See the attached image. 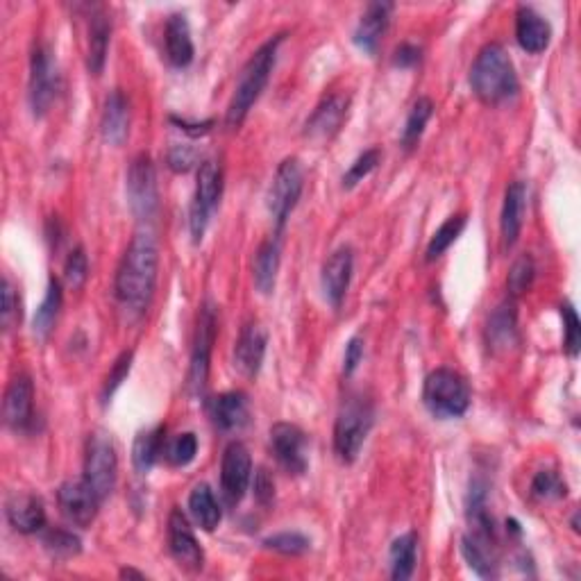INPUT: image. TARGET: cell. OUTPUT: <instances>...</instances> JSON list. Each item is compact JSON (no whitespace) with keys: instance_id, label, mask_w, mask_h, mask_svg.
<instances>
[{"instance_id":"6da1fadb","label":"cell","mask_w":581,"mask_h":581,"mask_svg":"<svg viewBox=\"0 0 581 581\" xmlns=\"http://www.w3.org/2000/svg\"><path fill=\"white\" fill-rule=\"evenodd\" d=\"M159 271V248L153 232L141 230L132 237L116 271L114 293L123 311L141 316L155 296Z\"/></svg>"},{"instance_id":"7a4b0ae2","label":"cell","mask_w":581,"mask_h":581,"mask_svg":"<svg viewBox=\"0 0 581 581\" xmlns=\"http://www.w3.org/2000/svg\"><path fill=\"white\" fill-rule=\"evenodd\" d=\"M470 87L484 105H500L518 94L516 69L500 44H488L479 50L470 69Z\"/></svg>"},{"instance_id":"3957f363","label":"cell","mask_w":581,"mask_h":581,"mask_svg":"<svg viewBox=\"0 0 581 581\" xmlns=\"http://www.w3.org/2000/svg\"><path fill=\"white\" fill-rule=\"evenodd\" d=\"M280 44H282V35L271 39V41H266V44L250 57L248 64L243 66V71L239 75L237 91H234L230 107H227V116H225L227 128L237 130V128H241V123L246 121V116L252 109V105L257 103L261 91L266 89L268 80H271V73L275 69L277 48H280Z\"/></svg>"},{"instance_id":"277c9868","label":"cell","mask_w":581,"mask_h":581,"mask_svg":"<svg viewBox=\"0 0 581 581\" xmlns=\"http://www.w3.org/2000/svg\"><path fill=\"white\" fill-rule=\"evenodd\" d=\"M423 400L429 414L436 418H459L470 407V386L459 373L439 368L427 375Z\"/></svg>"},{"instance_id":"5b68a950","label":"cell","mask_w":581,"mask_h":581,"mask_svg":"<svg viewBox=\"0 0 581 581\" xmlns=\"http://www.w3.org/2000/svg\"><path fill=\"white\" fill-rule=\"evenodd\" d=\"M373 427V407L364 398H352L341 407L334 425V452L343 463H352Z\"/></svg>"},{"instance_id":"8992f818","label":"cell","mask_w":581,"mask_h":581,"mask_svg":"<svg viewBox=\"0 0 581 581\" xmlns=\"http://www.w3.org/2000/svg\"><path fill=\"white\" fill-rule=\"evenodd\" d=\"M116 477H119V457H116L112 436L107 432H94L84 452V479L98 493L100 502H105L114 493Z\"/></svg>"},{"instance_id":"52a82bcc","label":"cell","mask_w":581,"mask_h":581,"mask_svg":"<svg viewBox=\"0 0 581 581\" xmlns=\"http://www.w3.org/2000/svg\"><path fill=\"white\" fill-rule=\"evenodd\" d=\"M223 193V171L221 164L214 162V159H205L198 168V182H196V193H193L191 202V234L193 241H202V234H205L209 218L216 212L218 202H221Z\"/></svg>"},{"instance_id":"ba28073f","label":"cell","mask_w":581,"mask_h":581,"mask_svg":"<svg viewBox=\"0 0 581 581\" xmlns=\"http://www.w3.org/2000/svg\"><path fill=\"white\" fill-rule=\"evenodd\" d=\"M302 187H305V173H302L300 162L296 157L284 159V162L277 166L273 187L271 193H268V209H271L277 232L282 230L286 221H289L291 212L296 209L302 196Z\"/></svg>"},{"instance_id":"9c48e42d","label":"cell","mask_w":581,"mask_h":581,"mask_svg":"<svg viewBox=\"0 0 581 581\" xmlns=\"http://www.w3.org/2000/svg\"><path fill=\"white\" fill-rule=\"evenodd\" d=\"M125 191H128V202L134 216L141 221H150L159 207V191L153 159L148 155H137L132 159Z\"/></svg>"},{"instance_id":"30bf717a","label":"cell","mask_w":581,"mask_h":581,"mask_svg":"<svg viewBox=\"0 0 581 581\" xmlns=\"http://www.w3.org/2000/svg\"><path fill=\"white\" fill-rule=\"evenodd\" d=\"M60 91L57 60L48 46H37L30 60V107L35 116H44Z\"/></svg>"},{"instance_id":"8fae6325","label":"cell","mask_w":581,"mask_h":581,"mask_svg":"<svg viewBox=\"0 0 581 581\" xmlns=\"http://www.w3.org/2000/svg\"><path fill=\"white\" fill-rule=\"evenodd\" d=\"M216 309L212 302H207L200 309L196 339H193L191 366H189V389L191 393H202L209 377V361H212V350L216 341Z\"/></svg>"},{"instance_id":"7c38bea8","label":"cell","mask_w":581,"mask_h":581,"mask_svg":"<svg viewBox=\"0 0 581 581\" xmlns=\"http://www.w3.org/2000/svg\"><path fill=\"white\" fill-rule=\"evenodd\" d=\"M57 502H60L62 516L75 527H89L96 520L98 507L103 504L84 477L64 482L57 491Z\"/></svg>"},{"instance_id":"4fadbf2b","label":"cell","mask_w":581,"mask_h":581,"mask_svg":"<svg viewBox=\"0 0 581 581\" xmlns=\"http://www.w3.org/2000/svg\"><path fill=\"white\" fill-rule=\"evenodd\" d=\"M271 448L280 466L289 475H305L309 466L307 434L298 425L277 423L271 427Z\"/></svg>"},{"instance_id":"5bb4252c","label":"cell","mask_w":581,"mask_h":581,"mask_svg":"<svg viewBox=\"0 0 581 581\" xmlns=\"http://www.w3.org/2000/svg\"><path fill=\"white\" fill-rule=\"evenodd\" d=\"M252 477V459L243 443L234 441L223 452L221 463V488L225 500L230 504H239L246 495Z\"/></svg>"},{"instance_id":"9a60e30c","label":"cell","mask_w":581,"mask_h":581,"mask_svg":"<svg viewBox=\"0 0 581 581\" xmlns=\"http://www.w3.org/2000/svg\"><path fill=\"white\" fill-rule=\"evenodd\" d=\"M168 550L178 561V566L189 572H198L205 563V554H202L198 538L180 509H173L171 516H168Z\"/></svg>"},{"instance_id":"2e32d148","label":"cell","mask_w":581,"mask_h":581,"mask_svg":"<svg viewBox=\"0 0 581 581\" xmlns=\"http://www.w3.org/2000/svg\"><path fill=\"white\" fill-rule=\"evenodd\" d=\"M348 109H350V98L343 94H332L323 98V103L314 109V114L309 116V121L305 125V137L309 141L325 143L332 137H336L341 130L343 121L348 119Z\"/></svg>"},{"instance_id":"e0dca14e","label":"cell","mask_w":581,"mask_h":581,"mask_svg":"<svg viewBox=\"0 0 581 581\" xmlns=\"http://www.w3.org/2000/svg\"><path fill=\"white\" fill-rule=\"evenodd\" d=\"M32 407H35V386L28 375L14 377L5 391L3 418L5 425L19 432L32 423Z\"/></svg>"},{"instance_id":"ac0fdd59","label":"cell","mask_w":581,"mask_h":581,"mask_svg":"<svg viewBox=\"0 0 581 581\" xmlns=\"http://www.w3.org/2000/svg\"><path fill=\"white\" fill-rule=\"evenodd\" d=\"M266 343V330L259 323H248L243 327L237 348H234V368L243 377H257L266 357Z\"/></svg>"},{"instance_id":"d6986e66","label":"cell","mask_w":581,"mask_h":581,"mask_svg":"<svg viewBox=\"0 0 581 581\" xmlns=\"http://www.w3.org/2000/svg\"><path fill=\"white\" fill-rule=\"evenodd\" d=\"M352 268H355V257H352L350 248H339L325 261L321 280L325 298L332 307H341L345 293L350 289Z\"/></svg>"},{"instance_id":"ffe728a7","label":"cell","mask_w":581,"mask_h":581,"mask_svg":"<svg viewBox=\"0 0 581 581\" xmlns=\"http://www.w3.org/2000/svg\"><path fill=\"white\" fill-rule=\"evenodd\" d=\"M516 39L527 53H543L550 46L552 28L532 7H520L516 14Z\"/></svg>"},{"instance_id":"44dd1931","label":"cell","mask_w":581,"mask_h":581,"mask_svg":"<svg viewBox=\"0 0 581 581\" xmlns=\"http://www.w3.org/2000/svg\"><path fill=\"white\" fill-rule=\"evenodd\" d=\"M7 520L19 534H35L46 525L44 504L30 493H16L7 502Z\"/></svg>"},{"instance_id":"7402d4cb","label":"cell","mask_w":581,"mask_h":581,"mask_svg":"<svg viewBox=\"0 0 581 581\" xmlns=\"http://www.w3.org/2000/svg\"><path fill=\"white\" fill-rule=\"evenodd\" d=\"M525 207H527V187L522 182L509 184L507 193H504V205H502V218H500V230L504 246L511 248L518 241L522 221H525Z\"/></svg>"},{"instance_id":"603a6c76","label":"cell","mask_w":581,"mask_h":581,"mask_svg":"<svg viewBox=\"0 0 581 581\" xmlns=\"http://www.w3.org/2000/svg\"><path fill=\"white\" fill-rule=\"evenodd\" d=\"M391 3H373L368 5V10L361 16V21L355 30V44L366 50V53L373 55L380 41L384 37L386 28H389V19H391Z\"/></svg>"},{"instance_id":"cb8c5ba5","label":"cell","mask_w":581,"mask_h":581,"mask_svg":"<svg viewBox=\"0 0 581 581\" xmlns=\"http://www.w3.org/2000/svg\"><path fill=\"white\" fill-rule=\"evenodd\" d=\"M103 139L109 146H121L130 132V107L121 91H112L105 100L103 121H100Z\"/></svg>"},{"instance_id":"d4e9b609","label":"cell","mask_w":581,"mask_h":581,"mask_svg":"<svg viewBox=\"0 0 581 581\" xmlns=\"http://www.w3.org/2000/svg\"><path fill=\"white\" fill-rule=\"evenodd\" d=\"M164 39H166V55H168V60H171V64L178 66V69L189 66L193 60V39H191V28H189L187 16L184 14L168 16Z\"/></svg>"},{"instance_id":"484cf974","label":"cell","mask_w":581,"mask_h":581,"mask_svg":"<svg viewBox=\"0 0 581 581\" xmlns=\"http://www.w3.org/2000/svg\"><path fill=\"white\" fill-rule=\"evenodd\" d=\"M109 37H112V21H109V16L103 10L91 14L87 39V69L91 75H100L105 69Z\"/></svg>"},{"instance_id":"4316f807","label":"cell","mask_w":581,"mask_h":581,"mask_svg":"<svg viewBox=\"0 0 581 581\" xmlns=\"http://www.w3.org/2000/svg\"><path fill=\"white\" fill-rule=\"evenodd\" d=\"M486 336L493 350H509L516 343V305L511 300L502 302L488 318Z\"/></svg>"},{"instance_id":"83f0119b","label":"cell","mask_w":581,"mask_h":581,"mask_svg":"<svg viewBox=\"0 0 581 581\" xmlns=\"http://www.w3.org/2000/svg\"><path fill=\"white\" fill-rule=\"evenodd\" d=\"M248 398L241 391H230L218 395L214 402V420L225 432H234L248 423Z\"/></svg>"},{"instance_id":"f1b7e54d","label":"cell","mask_w":581,"mask_h":581,"mask_svg":"<svg viewBox=\"0 0 581 581\" xmlns=\"http://www.w3.org/2000/svg\"><path fill=\"white\" fill-rule=\"evenodd\" d=\"M252 271H255L252 277H255V286L259 293L271 296L277 282V271H280V243H277V239H268L261 243Z\"/></svg>"},{"instance_id":"f546056e","label":"cell","mask_w":581,"mask_h":581,"mask_svg":"<svg viewBox=\"0 0 581 581\" xmlns=\"http://www.w3.org/2000/svg\"><path fill=\"white\" fill-rule=\"evenodd\" d=\"M164 448V427H153L141 432L132 445V463L137 468L139 475H148L150 468L155 466V461Z\"/></svg>"},{"instance_id":"4dcf8cb0","label":"cell","mask_w":581,"mask_h":581,"mask_svg":"<svg viewBox=\"0 0 581 581\" xmlns=\"http://www.w3.org/2000/svg\"><path fill=\"white\" fill-rule=\"evenodd\" d=\"M189 511L193 520L198 522V527L205 529V532H214L218 522H221V507H218L212 488L207 484H198L193 488L189 495Z\"/></svg>"},{"instance_id":"1f68e13d","label":"cell","mask_w":581,"mask_h":581,"mask_svg":"<svg viewBox=\"0 0 581 581\" xmlns=\"http://www.w3.org/2000/svg\"><path fill=\"white\" fill-rule=\"evenodd\" d=\"M60 309H62V284L60 280H50L48 282V289H46V298L41 302L37 314H35V334L41 336V339H46V336L53 332L57 316H60Z\"/></svg>"},{"instance_id":"d6a6232c","label":"cell","mask_w":581,"mask_h":581,"mask_svg":"<svg viewBox=\"0 0 581 581\" xmlns=\"http://www.w3.org/2000/svg\"><path fill=\"white\" fill-rule=\"evenodd\" d=\"M416 568V536L404 534L391 545V577L407 581Z\"/></svg>"},{"instance_id":"836d02e7","label":"cell","mask_w":581,"mask_h":581,"mask_svg":"<svg viewBox=\"0 0 581 581\" xmlns=\"http://www.w3.org/2000/svg\"><path fill=\"white\" fill-rule=\"evenodd\" d=\"M488 541H491V538H482L475 534L466 536L461 541V552H463V557H466L468 566L482 577L495 575V563L491 557V550H488Z\"/></svg>"},{"instance_id":"e575fe53","label":"cell","mask_w":581,"mask_h":581,"mask_svg":"<svg viewBox=\"0 0 581 581\" xmlns=\"http://www.w3.org/2000/svg\"><path fill=\"white\" fill-rule=\"evenodd\" d=\"M432 114H434L432 98H418L414 107H411L407 125H404V132H402V146L404 148L411 150L416 146L420 137H423L425 125L429 123V119H432Z\"/></svg>"},{"instance_id":"d590c367","label":"cell","mask_w":581,"mask_h":581,"mask_svg":"<svg viewBox=\"0 0 581 581\" xmlns=\"http://www.w3.org/2000/svg\"><path fill=\"white\" fill-rule=\"evenodd\" d=\"M466 214H457V216H450L448 221H445L439 230L434 232L432 241H429L427 246V261H434L439 259L445 250H448L454 241H457L459 234L463 232V227H466Z\"/></svg>"},{"instance_id":"8d00e7d4","label":"cell","mask_w":581,"mask_h":581,"mask_svg":"<svg viewBox=\"0 0 581 581\" xmlns=\"http://www.w3.org/2000/svg\"><path fill=\"white\" fill-rule=\"evenodd\" d=\"M44 545L53 557H60V559H71L82 550L80 538L71 532H66V529H53V532H48L44 536Z\"/></svg>"},{"instance_id":"74e56055","label":"cell","mask_w":581,"mask_h":581,"mask_svg":"<svg viewBox=\"0 0 581 581\" xmlns=\"http://www.w3.org/2000/svg\"><path fill=\"white\" fill-rule=\"evenodd\" d=\"M534 273H536V268H534L532 257L522 255L516 259V264L511 266V273L507 277V286H509V293L513 298L522 296V293H525L529 286H532Z\"/></svg>"},{"instance_id":"f35d334b","label":"cell","mask_w":581,"mask_h":581,"mask_svg":"<svg viewBox=\"0 0 581 581\" xmlns=\"http://www.w3.org/2000/svg\"><path fill=\"white\" fill-rule=\"evenodd\" d=\"M264 545L268 550H275L280 554H286V557H298V554H305L311 543L307 536H302L298 532H282V534H275L271 538H266Z\"/></svg>"},{"instance_id":"ab89813d","label":"cell","mask_w":581,"mask_h":581,"mask_svg":"<svg viewBox=\"0 0 581 581\" xmlns=\"http://www.w3.org/2000/svg\"><path fill=\"white\" fill-rule=\"evenodd\" d=\"M89 277V259L82 248H75L64 264V282L69 289L80 291Z\"/></svg>"},{"instance_id":"60d3db41","label":"cell","mask_w":581,"mask_h":581,"mask_svg":"<svg viewBox=\"0 0 581 581\" xmlns=\"http://www.w3.org/2000/svg\"><path fill=\"white\" fill-rule=\"evenodd\" d=\"M380 159H382V153L377 148H370L364 155H359L357 162L350 166V171L343 175V187L345 189L357 187L361 180L368 178V175L375 171L377 164H380Z\"/></svg>"},{"instance_id":"b9f144b4","label":"cell","mask_w":581,"mask_h":581,"mask_svg":"<svg viewBox=\"0 0 581 581\" xmlns=\"http://www.w3.org/2000/svg\"><path fill=\"white\" fill-rule=\"evenodd\" d=\"M132 359H134V352L132 350H125L123 355L114 361L112 370H109L105 386H103V402L112 400V395L119 391V386L128 380L130 375V368H132Z\"/></svg>"},{"instance_id":"7bdbcfd3","label":"cell","mask_w":581,"mask_h":581,"mask_svg":"<svg viewBox=\"0 0 581 581\" xmlns=\"http://www.w3.org/2000/svg\"><path fill=\"white\" fill-rule=\"evenodd\" d=\"M198 454V439L196 434H180L178 439H175L171 445H168V461L173 463V466H189V463L196 459Z\"/></svg>"},{"instance_id":"ee69618b","label":"cell","mask_w":581,"mask_h":581,"mask_svg":"<svg viewBox=\"0 0 581 581\" xmlns=\"http://www.w3.org/2000/svg\"><path fill=\"white\" fill-rule=\"evenodd\" d=\"M532 491L536 498L541 500L563 498V495H566V484H563L561 477L557 473H552V470H541V473L534 477Z\"/></svg>"},{"instance_id":"f6af8a7d","label":"cell","mask_w":581,"mask_h":581,"mask_svg":"<svg viewBox=\"0 0 581 581\" xmlns=\"http://www.w3.org/2000/svg\"><path fill=\"white\" fill-rule=\"evenodd\" d=\"M0 321H3L7 332L14 330L21 321V300L10 280L3 282V311H0Z\"/></svg>"},{"instance_id":"bcb514c9","label":"cell","mask_w":581,"mask_h":581,"mask_svg":"<svg viewBox=\"0 0 581 581\" xmlns=\"http://www.w3.org/2000/svg\"><path fill=\"white\" fill-rule=\"evenodd\" d=\"M561 314H563V325H566V350L570 357H577L579 345H581V325H579L577 311L570 305H566V307H561Z\"/></svg>"},{"instance_id":"7dc6e473","label":"cell","mask_w":581,"mask_h":581,"mask_svg":"<svg viewBox=\"0 0 581 581\" xmlns=\"http://www.w3.org/2000/svg\"><path fill=\"white\" fill-rule=\"evenodd\" d=\"M196 164V150L189 146H173L168 150V166L175 173H187L189 168Z\"/></svg>"},{"instance_id":"c3c4849f","label":"cell","mask_w":581,"mask_h":581,"mask_svg":"<svg viewBox=\"0 0 581 581\" xmlns=\"http://www.w3.org/2000/svg\"><path fill=\"white\" fill-rule=\"evenodd\" d=\"M361 359H364V341L355 336V339H350L348 345H345V357H343V375L350 377L355 373L357 366L361 364Z\"/></svg>"},{"instance_id":"681fc988","label":"cell","mask_w":581,"mask_h":581,"mask_svg":"<svg viewBox=\"0 0 581 581\" xmlns=\"http://www.w3.org/2000/svg\"><path fill=\"white\" fill-rule=\"evenodd\" d=\"M255 498L261 504H271L275 498V484L266 470H259L257 477H255Z\"/></svg>"},{"instance_id":"f907efd6","label":"cell","mask_w":581,"mask_h":581,"mask_svg":"<svg viewBox=\"0 0 581 581\" xmlns=\"http://www.w3.org/2000/svg\"><path fill=\"white\" fill-rule=\"evenodd\" d=\"M418 62H420V48L411 46V44H402L398 50H395V57H393L395 66L409 69V66H414Z\"/></svg>"},{"instance_id":"816d5d0a","label":"cell","mask_w":581,"mask_h":581,"mask_svg":"<svg viewBox=\"0 0 581 581\" xmlns=\"http://www.w3.org/2000/svg\"><path fill=\"white\" fill-rule=\"evenodd\" d=\"M121 577H123V579H128V577H134V579H143L141 572L132 570V568H123V570H121Z\"/></svg>"}]
</instances>
